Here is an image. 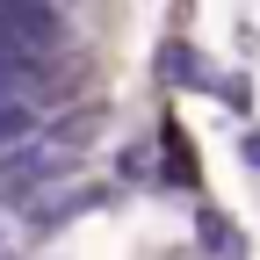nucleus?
<instances>
[{
    "label": "nucleus",
    "mask_w": 260,
    "mask_h": 260,
    "mask_svg": "<svg viewBox=\"0 0 260 260\" xmlns=\"http://www.w3.org/2000/svg\"><path fill=\"white\" fill-rule=\"evenodd\" d=\"M0 29L15 37V51H29V58H44L51 44H58V8L51 0H0Z\"/></svg>",
    "instance_id": "f257e3e1"
},
{
    "label": "nucleus",
    "mask_w": 260,
    "mask_h": 260,
    "mask_svg": "<svg viewBox=\"0 0 260 260\" xmlns=\"http://www.w3.org/2000/svg\"><path fill=\"white\" fill-rule=\"evenodd\" d=\"M109 188H73V195H29V239H51L73 210H102Z\"/></svg>",
    "instance_id": "f03ea898"
},
{
    "label": "nucleus",
    "mask_w": 260,
    "mask_h": 260,
    "mask_svg": "<svg viewBox=\"0 0 260 260\" xmlns=\"http://www.w3.org/2000/svg\"><path fill=\"white\" fill-rule=\"evenodd\" d=\"M159 152H167L159 181H174V188H195V181H203V167H195V145H188V130H181V123L159 130Z\"/></svg>",
    "instance_id": "7ed1b4c3"
},
{
    "label": "nucleus",
    "mask_w": 260,
    "mask_h": 260,
    "mask_svg": "<svg viewBox=\"0 0 260 260\" xmlns=\"http://www.w3.org/2000/svg\"><path fill=\"white\" fill-rule=\"evenodd\" d=\"M195 239H203L217 260H246V239H239V224L224 210H195Z\"/></svg>",
    "instance_id": "20e7f679"
},
{
    "label": "nucleus",
    "mask_w": 260,
    "mask_h": 260,
    "mask_svg": "<svg viewBox=\"0 0 260 260\" xmlns=\"http://www.w3.org/2000/svg\"><path fill=\"white\" fill-rule=\"evenodd\" d=\"M159 73H167V80H181V87H210V80H217V73H210V65L195 58L188 44H167V51H159Z\"/></svg>",
    "instance_id": "39448f33"
},
{
    "label": "nucleus",
    "mask_w": 260,
    "mask_h": 260,
    "mask_svg": "<svg viewBox=\"0 0 260 260\" xmlns=\"http://www.w3.org/2000/svg\"><path fill=\"white\" fill-rule=\"evenodd\" d=\"M37 138V109L22 94H0V145H29Z\"/></svg>",
    "instance_id": "423d86ee"
},
{
    "label": "nucleus",
    "mask_w": 260,
    "mask_h": 260,
    "mask_svg": "<svg viewBox=\"0 0 260 260\" xmlns=\"http://www.w3.org/2000/svg\"><path fill=\"white\" fill-rule=\"evenodd\" d=\"M210 94H217V102L232 109V116H246V109H253V87H246V73H239V80H210Z\"/></svg>",
    "instance_id": "0eeeda50"
},
{
    "label": "nucleus",
    "mask_w": 260,
    "mask_h": 260,
    "mask_svg": "<svg viewBox=\"0 0 260 260\" xmlns=\"http://www.w3.org/2000/svg\"><path fill=\"white\" fill-rule=\"evenodd\" d=\"M152 152H138V145H123L116 152V181H152V167H145Z\"/></svg>",
    "instance_id": "6e6552de"
},
{
    "label": "nucleus",
    "mask_w": 260,
    "mask_h": 260,
    "mask_svg": "<svg viewBox=\"0 0 260 260\" xmlns=\"http://www.w3.org/2000/svg\"><path fill=\"white\" fill-rule=\"evenodd\" d=\"M239 152H246V167L260 174V130H246V138H239Z\"/></svg>",
    "instance_id": "1a4fd4ad"
},
{
    "label": "nucleus",
    "mask_w": 260,
    "mask_h": 260,
    "mask_svg": "<svg viewBox=\"0 0 260 260\" xmlns=\"http://www.w3.org/2000/svg\"><path fill=\"white\" fill-rule=\"evenodd\" d=\"M0 253H8V246H0Z\"/></svg>",
    "instance_id": "9d476101"
}]
</instances>
